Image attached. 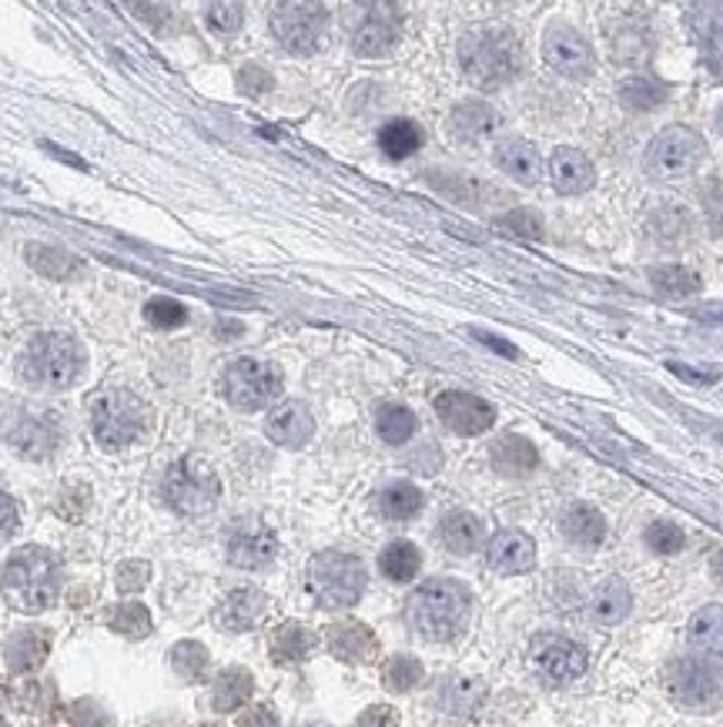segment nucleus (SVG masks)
Segmentation results:
<instances>
[{
	"label": "nucleus",
	"mask_w": 723,
	"mask_h": 727,
	"mask_svg": "<svg viewBox=\"0 0 723 727\" xmlns=\"http://www.w3.org/2000/svg\"><path fill=\"white\" fill-rule=\"evenodd\" d=\"M630 607H633L630 587H627L623 580H617V577H613V580H602V583L593 590V597H589V617H593L596 624H607V627L627 621Z\"/></svg>",
	"instance_id": "obj_25"
},
{
	"label": "nucleus",
	"mask_w": 723,
	"mask_h": 727,
	"mask_svg": "<svg viewBox=\"0 0 723 727\" xmlns=\"http://www.w3.org/2000/svg\"><path fill=\"white\" fill-rule=\"evenodd\" d=\"M493 225L503 235H513V238H526V241H539L542 238V218L532 208H513V212L500 215Z\"/></svg>",
	"instance_id": "obj_44"
},
{
	"label": "nucleus",
	"mask_w": 723,
	"mask_h": 727,
	"mask_svg": "<svg viewBox=\"0 0 723 727\" xmlns=\"http://www.w3.org/2000/svg\"><path fill=\"white\" fill-rule=\"evenodd\" d=\"M690 640L707 654H723V607H700L690 617Z\"/></svg>",
	"instance_id": "obj_38"
},
{
	"label": "nucleus",
	"mask_w": 723,
	"mask_h": 727,
	"mask_svg": "<svg viewBox=\"0 0 723 727\" xmlns=\"http://www.w3.org/2000/svg\"><path fill=\"white\" fill-rule=\"evenodd\" d=\"M650 282L659 295L667 298H687V295H697L700 292V279L687 269V265H659V269H650Z\"/></svg>",
	"instance_id": "obj_39"
},
{
	"label": "nucleus",
	"mask_w": 723,
	"mask_h": 727,
	"mask_svg": "<svg viewBox=\"0 0 723 727\" xmlns=\"http://www.w3.org/2000/svg\"><path fill=\"white\" fill-rule=\"evenodd\" d=\"M376 430L382 436V443L389 446H402L412 440L415 433V412L409 406H399V402H389L376 412Z\"/></svg>",
	"instance_id": "obj_37"
},
{
	"label": "nucleus",
	"mask_w": 723,
	"mask_h": 727,
	"mask_svg": "<svg viewBox=\"0 0 723 727\" xmlns=\"http://www.w3.org/2000/svg\"><path fill=\"white\" fill-rule=\"evenodd\" d=\"M703 155H707L703 138L693 128L674 125L650 141L643 164H646V174L656 181H677V178H690L700 168Z\"/></svg>",
	"instance_id": "obj_7"
},
{
	"label": "nucleus",
	"mask_w": 723,
	"mask_h": 727,
	"mask_svg": "<svg viewBox=\"0 0 723 727\" xmlns=\"http://www.w3.org/2000/svg\"><path fill=\"white\" fill-rule=\"evenodd\" d=\"M329 24V11L322 4H306V0H291V4L272 8V34L278 44L291 54H312L322 44Z\"/></svg>",
	"instance_id": "obj_11"
},
{
	"label": "nucleus",
	"mask_w": 723,
	"mask_h": 727,
	"mask_svg": "<svg viewBox=\"0 0 723 727\" xmlns=\"http://www.w3.org/2000/svg\"><path fill=\"white\" fill-rule=\"evenodd\" d=\"M268 614V597L262 590H252V587H241V590H231L221 607H218V624L231 634H241V631H252L262 624V617Z\"/></svg>",
	"instance_id": "obj_19"
},
{
	"label": "nucleus",
	"mask_w": 723,
	"mask_h": 727,
	"mask_svg": "<svg viewBox=\"0 0 723 727\" xmlns=\"http://www.w3.org/2000/svg\"><path fill=\"white\" fill-rule=\"evenodd\" d=\"M18 526V503L0 490V536H8Z\"/></svg>",
	"instance_id": "obj_53"
},
{
	"label": "nucleus",
	"mask_w": 723,
	"mask_h": 727,
	"mask_svg": "<svg viewBox=\"0 0 723 727\" xmlns=\"http://www.w3.org/2000/svg\"><path fill=\"white\" fill-rule=\"evenodd\" d=\"M71 717H74L78 727H111L107 714H104L94 701H78L74 711H71Z\"/></svg>",
	"instance_id": "obj_49"
},
{
	"label": "nucleus",
	"mask_w": 723,
	"mask_h": 727,
	"mask_svg": "<svg viewBox=\"0 0 723 727\" xmlns=\"http://www.w3.org/2000/svg\"><path fill=\"white\" fill-rule=\"evenodd\" d=\"M315 634L301 624H282L275 634H272V657L278 663H301L309 660L312 650H315Z\"/></svg>",
	"instance_id": "obj_33"
},
{
	"label": "nucleus",
	"mask_w": 723,
	"mask_h": 727,
	"mask_svg": "<svg viewBox=\"0 0 723 727\" xmlns=\"http://www.w3.org/2000/svg\"><path fill=\"white\" fill-rule=\"evenodd\" d=\"M490 463L496 473L503 476H529L536 466H539V453L536 446L526 440V436H516V433H506L493 443L490 450Z\"/></svg>",
	"instance_id": "obj_23"
},
{
	"label": "nucleus",
	"mask_w": 723,
	"mask_h": 727,
	"mask_svg": "<svg viewBox=\"0 0 723 727\" xmlns=\"http://www.w3.org/2000/svg\"><path fill=\"white\" fill-rule=\"evenodd\" d=\"M171 668L185 681H202L208 674V650L198 640H181L171 647Z\"/></svg>",
	"instance_id": "obj_40"
},
{
	"label": "nucleus",
	"mask_w": 723,
	"mask_h": 727,
	"mask_svg": "<svg viewBox=\"0 0 723 727\" xmlns=\"http://www.w3.org/2000/svg\"><path fill=\"white\" fill-rule=\"evenodd\" d=\"M238 727H278V714L272 707H252L238 717Z\"/></svg>",
	"instance_id": "obj_52"
},
{
	"label": "nucleus",
	"mask_w": 723,
	"mask_h": 727,
	"mask_svg": "<svg viewBox=\"0 0 723 727\" xmlns=\"http://www.w3.org/2000/svg\"><path fill=\"white\" fill-rule=\"evenodd\" d=\"M265 433L272 443L288 446V450H301L312 436H315V419L309 412L306 402H282L268 412Z\"/></svg>",
	"instance_id": "obj_17"
},
{
	"label": "nucleus",
	"mask_w": 723,
	"mask_h": 727,
	"mask_svg": "<svg viewBox=\"0 0 723 727\" xmlns=\"http://www.w3.org/2000/svg\"><path fill=\"white\" fill-rule=\"evenodd\" d=\"M469 611H472L469 590L449 577L426 580L409 600V621H412L415 634H422L426 640H436V644L459 637L469 621Z\"/></svg>",
	"instance_id": "obj_3"
},
{
	"label": "nucleus",
	"mask_w": 723,
	"mask_h": 727,
	"mask_svg": "<svg viewBox=\"0 0 723 727\" xmlns=\"http://www.w3.org/2000/svg\"><path fill=\"white\" fill-rule=\"evenodd\" d=\"M422 503H426L422 500V490L415 487V482H405V479L389 482V487L379 493V510L389 520H412L422 510Z\"/></svg>",
	"instance_id": "obj_36"
},
{
	"label": "nucleus",
	"mask_w": 723,
	"mask_h": 727,
	"mask_svg": "<svg viewBox=\"0 0 723 727\" xmlns=\"http://www.w3.org/2000/svg\"><path fill=\"white\" fill-rule=\"evenodd\" d=\"M50 650V640H47V631H37V627H27V631H18L11 634L8 640V663L14 674H27V671H37L44 657Z\"/></svg>",
	"instance_id": "obj_28"
},
{
	"label": "nucleus",
	"mask_w": 723,
	"mask_h": 727,
	"mask_svg": "<svg viewBox=\"0 0 723 727\" xmlns=\"http://www.w3.org/2000/svg\"><path fill=\"white\" fill-rule=\"evenodd\" d=\"M542 57L563 78H586L593 71V47L589 41L566 24H553L542 37Z\"/></svg>",
	"instance_id": "obj_14"
},
{
	"label": "nucleus",
	"mask_w": 723,
	"mask_h": 727,
	"mask_svg": "<svg viewBox=\"0 0 723 727\" xmlns=\"http://www.w3.org/2000/svg\"><path fill=\"white\" fill-rule=\"evenodd\" d=\"M536 671L553 681V684H566V681H576L586 674L589 668V657L579 644L560 637V634H542L532 640V650H529Z\"/></svg>",
	"instance_id": "obj_12"
},
{
	"label": "nucleus",
	"mask_w": 723,
	"mask_h": 727,
	"mask_svg": "<svg viewBox=\"0 0 723 727\" xmlns=\"http://www.w3.org/2000/svg\"><path fill=\"white\" fill-rule=\"evenodd\" d=\"M496 164L503 168V174H509L519 185H536L542 174V161L539 151L523 141V138H506L496 145Z\"/></svg>",
	"instance_id": "obj_24"
},
{
	"label": "nucleus",
	"mask_w": 723,
	"mask_h": 727,
	"mask_svg": "<svg viewBox=\"0 0 723 727\" xmlns=\"http://www.w3.org/2000/svg\"><path fill=\"white\" fill-rule=\"evenodd\" d=\"M161 493H164V500L174 513L202 516V513L215 510V503L221 497V482H218V476L208 463H202L198 456H185L164 473Z\"/></svg>",
	"instance_id": "obj_6"
},
{
	"label": "nucleus",
	"mask_w": 723,
	"mask_h": 727,
	"mask_svg": "<svg viewBox=\"0 0 723 727\" xmlns=\"http://www.w3.org/2000/svg\"><path fill=\"white\" fill-rule=\"evenodd\" d=\"M145 319L154 326V329H177L188 322V309L181 306L177 298H168V295H158L145 306Z\"/></svg>",
	"instance_id": "obj_46"
},
{
	"label": "nucleus",
	"mask_w": 723,
	"mask_h": 727,
	"mask_svg": "<svg viewBox=\"0 0 723 727\" xmlns=\"http://www.w3.org/2000/svg\"><path fill=\"white\" fill-rule=\"evenodd\" d=\"M141 427H145V406H141L131 393L114 389V393L101 396V399L91 406V430H94V440H97L104 450H111V453L131 446V443L138 440Z\"/></svg>",
	"instance_id": "obj_10"
},
{
	"label": "nucleus",
	"mask_w": 723,
	"mask_h": 727,
	"mask_svg": "<svg viewBox=\"0 0 723 727\" xmlns=\"http://www.w3.org/2000/svg\"><path fill=\"white\" fill-rule=\"evenodd\" d=\"M205 727H218V724H205Z\"/></svg>",
	"instance_id": "obj_57"
},
{
	"label": "nucleus",
	"mask_w": 723,
	"mask_h": 727,
	"mask_svg": "<svg viewBox=\"0 0 723 727\" xmlns=\"http://www.w3.org/2000/svg\"><path fill=\"white\" fill-rule=\"evenodd\" d=\"M355 727H399V714L392 707H386V704H376V707H369L366 714L358 717Z\"/></svg>",
	"instance_id": "obj_50"
},
{
	"label": "nucleus",
	"mask_w": 723,
	"mask_h": 727,
	"mask_svg": "<svg viewBox=\"0 0 723 727\" xmlns=\"http://www.w3.org/2000/svg\"><path fill=\"white\" fill-rule=\"evenodd\" d=\"M107 624H111V631L125 634L131 640H141L151 634V614H148V607H141V603H120V607L111 611Z\"/></svg>",
	"instance_id": "obj_41"
},
{
	"label": "nucleus",
	"mask_w": 723,
	"mask_h": 727,
	"mask_svg": "<svg viewBox=\"0 0 723 727\" xmlns=\"http://www.w3.org/2000/svg\"><path fill=\"white\" fill-rule=\"evenodd\" d=\"M0 593L21 614H41L54 607L60 593V564L44 547H24L18 550L4 573H0Z\"/></svg>",
	"instance_id": "obj_2"
},
{
	"label": "nucleus",
	"mask_w": 723,
	"mask_h": 727,
	"mask_svg": "<svg viewBox=\"0 0 723 727\" xmlns=\"http://www.w3.org/2000/svg\"><path fill=\"white\" fill-rule=\"evenodd\" d=\"M646 547L653 550V554H659V557H674V554H680L684 550V543H687V536H684V530L677 526V523H670V520H656L650 530H646Z\"/></svg>",
	"instance_id": "obj_45"
},
{
	"label": "nucleus",
	"mask_w": 723,
	"mask_h": 727,
	"mask_svg": "<svg viewBox=\"0 0 723 727\" xmlns=\"http://www.w3.org/2000/svg\"><path fill=\"white\" fill-rule=\"evenodd\" d=\"M325 640H329V650L345 660V663H362L376 654V637L366 624L358 621H342V624H332L325 631Z\"/></svg>",
	"instance_id": "obj_22"
},
{
	"label": "nucleus",
	"mask_w": 723,
	"mask_h": 727,
	"mask_svg": "<svg viewBox=\"0 0 723 727\" xmlns=\"http://www.w3.org/2000/svg\"><path fill=\"white\" fill-rule=\"evenodd\" d=\"M205 24L215 31V34H234L245 24V8L241 4H208L205 8Z\"/></svg>",
	"instance_id": "obj_47"
},
{
	"label": "nucleus",
	"mask_w": 723,
	"mask_h": 727,
	"mask_svg": "<svg viewBox=\"0 0 723 727\" xmlns=\"http://www.w3.org/2000/svg\"><path fill=\"white\" fill-rule=\"evenodd\" d=\"M475 339L482 342V345H490V349H496L500 355H506V359H516L519 352H516V345H509V342H503V339H496V336H490V332H475Z\"/></svg>",
	"instance_id": "obj_54"
},
{
	"label": "nucleus",
	"mask_w": 723,
	"mask_h": 727,
	"mask_svg": "<svg viewBox=\"0 0 723 727\" xmlns=\"http://www.w3.org/2000/svg\"><path fill=\"white\" fill-rule=\"evenodd\" d=\"M275 88V78L262 68V65H245L238 71V91L249 98H262Z\"/></svg>",
	"instance_id": "obj_48"
},
{
	"label": "nucleus",
	"mask_w": 723,
	"mask_h": 727,
	"mask_svg": "<svg viewBox=\"0 0 723 727\" xmlns=\"http://www.w3.org/2000/svg\"><path fill=\"white\" fill-rule=\"evenodd\" d=\"M366 583H369V573L352 554L325 550V554H315L309 564V590L325 611L355 607L358 597L366 593Z\"/></svg>",
	"instance_id": "obj_5"
},
{
	"label": "nucleus",
	"mask_w": 723,
	"mask_h": 727,
	"mask_svg": "<svg viewBox=\"0 0 723 727\" xmlns=\"http://www.w3.org/2000/svg\"><path fill=\"white\" fill-rule=\"evenodd\" d=\"M496 111L486 101H466L449 114V132L462 141H479L496 128Z\"/></svg>",
	"instance_id": "obj_29"
},
{
	"label": "nucleus",
	"mask_w": 723,
	"mask_h": 727,
	"mask_svg": "<svg viewBox=\"0 0 723 727\" xmlns=\"http://www.w3.org/2000/svg\"><path fill=\"white\" fill-rule=\"evenodd\" d=\"M667 370H670L674 376H680V379L693 383V386H713V383L720 379V373H703V370H690L687 362H667Z\"/></svg>",
	"instance_id": "obj_51"
},
{
	"label": "nucleus",
	"mask_w": 723,
	"mask_h": 727,
	"mask_svg": "<svg viewBox=\"0 0 723 727\" xmlns=\"http://www.w3.org/2000/svg\"><path fill=\"white\" fill-rule=\"evenodd\" d=\"M225 399L241 409V412H259L265 406H272L282 396V373L272 366V362H259V359H234L225 370Z\"/></svg>",
	"instance_id": "obj_8"
},
{
	"label": "nucleus",
	"mask_w": 723,
	"mask_h": 727,
	"mask_svg": "<svg viewBox=\"0 0 723 727\" xmlns=\"http://www.w3.org/2000/svg\"><path fill=\"white\" fill-rule=\"evenodd\" d=\"M486 557L500 573H526L536 564V543L523 530H503L490 539Z\"/></svg>",
	"instance_id": "obj_20"
},
{
	"label": "nucleus",
	"mask_w": 723,
	"mask_h": 727,
	"mask_svg": "<svg viewBox=\"0 0 723 727\" xmlns=\"http://www.w3.org/2000/svg\"><path fill=\"white\" fill-rule=\"evenodd\" d=\"M275 557H278V539L265 526L238 530L228 539V564L238 570H265V567H272Z\"/></svg>",
	"instance_id": "obj_18"
},
{
	"label": "nucleus",
	"mask_w": 723,
	"mask_h": 727,
	"mask_svg": "<svg viewBox=\"0 0 723 727\" xmlns=\"http://www.w3.org/2000/svg\"><path fill=\"white\" fill-rule=\"evenodd\" d=\"M439 536H443L449 554L469 557V554L479 550V543H482V520L475 513H469V510H452V513L443 516Z\"/></svg>",
	"instance_id": "obj_27"
},
{
	"label": "nucleus",
	"mask_w": 723,
	"mask_h": 727,
	"mask_svg": "<svg viewBox=\"0 0 723 727\" xmlns=\"http://www.w3.org/2000/svg\"><path fill=\"white\" fill-rule=\"evenodd\" d=\"M21 373L27 383L44 386V389H68L81 379L84 373V349L78 339L65 332H47L37 336L24 355H21Z\"/></svg>",
	"instance_id": "obj_4"
},
{
	"label": "nucleus",
	"mask_w": 723,
	"mask_h": 727,
	"mask_svg": "<svg viewBox=\"0 0 723 727\" xmlns=\"http://www.w3.org/2000/svg\"><path fill=\"white\" fill-rule=\"evenodd\" d=\"M667 688L690 711H713L723 701V663L707 657H680L667 671Z\"/></svg>",
	"instance_id": "obj_9"
},
{
	"label": "nucleus",
	"mask_w": 723,
	"mask_h": 727,
	"mask_svg": "<svg viewBox=\"0 0 723 727\" xmlns=\"http://www.w3.org/2000/svg\"><path fill=\"white\" fill-rule=\"evenodd\" d=\"M436 416L443 427L459 436H482L496 422V406L472 393H443L436 396Z\"/></svg>",
	"instance_id": "obj_13"
},
{
	"label": "nucleus",
	"mask_w": 723,
	"mask_h": 727,
	"mask_svg": "<svg viewBox=\"0 0 723 727\" xmlns=\"http://www.w3.org/2000/svg\"><path fill=\"white\" fill-rule=\"evenodd\" d=\"M459 65L469 84L496 91L516 81L526 68L523 44L506 27H475L459 41Z\"/></svg>",
	"instance_id": "obj_1"
},
{
	"label": "nucleus",
	"mask_w": 723,
	"mask_h": 727,
	"mask_svg": "<svg viewBox=\"0 0 723 727\" xmlns=\"http://www.w3.org/2000/svg\"><path fill=\"white\" fill-rule=\"evenodd\" d=\"M422 663L415 660V657H409V654H399V657H392L389 663H386V671H382V681H386V688L389 691H399V694H405V691H412V688H418V681H422Z\"/></svg>",
	"instance_id": "obj_43"
},
{
	"label": "nucleus",
	"mask_w": 723,
	"mask_h": 727,
	"mask_svg": "<svg viewBox=\"0 0 723 727\" xmlns=\"http://www.w3.org/2000/svg\"><path fill=\"white\" fill-rule=\"evenodd\" d=\"M710 573H713L716 583H723V550H716V554L710 557Z\"/></svg>",
	"instance_id": "obj_55"
},
{
	"label": "nucleus",
	"mask_w": 723,
	"mask_h": 727,
	"mask_svg": "<svg viewBox=\"0 0 723 727\" xmlns=\"http://www.w3.org/2000/svg\"><path fill=\"white\" fill-rule=\"evenodd\" d=\"M399 8L392 4H369L366 18H362L352 31V47L358 57H386L399 44Z\"/></svg>",
	"instance_id": "obj_15"
},
{
	"label": "nucleus",
	"mask_w": 723,
	"mask_h": 727,
	"mask_svg": "<svg viewBox=\"0 0 723 727\" xmlns=\"http://www.w3.org/2000/svg\"><path fill=\"white\" fill-rule=\"evenodd\" d=\"M24 255H27V262H31V269H37L41 275H47V279H71L78 269H81V262H78V255H71L68 249H57V246H27L24 249Z\"/></svg>",
	"instance_id": "obj_35"
},
{
	"label": "nucleus",
	"mask_w": 723,
	"mask_h": 727,
	"mask_svg": "<svg viewBox=\"0 0 723 727\" xmlns=\"http://www.w3.org/2000/svg\"><path fill=\"white\" fill-rule=\"evenodd\" d=\"M716 128H720V132H723V107H720V111H716Z\"/></svg>",
	"instance_id": "obj_56"
},
{
	"label": "nucleus",
	"mask_w": 723,
	"mask_h": 727,
	"mask_svg": "<svg viewBox=\"0 0 723 727\" xmlns=\"http://www.w3.org/2000/svg\"><path fill=\"white\" fill-rule=\"evenodd\" d=\"M620 101L627 104V107H633V111H656L663 101H667V94H670V88L663 84V81H656L653 75H633V78H627V81H620Z\"/></svg>",
	"instance_id": "obj_34"
},
{
	"label": "nucleus",
	"mask_w": 723,
	"mask_h": 727,
	"mask_svg": "<svg viewBox=\"0 0 723 727\" xmlns=\"http://www.w3.org/2000/svg\"><path fill=\"white\" fill-rule=\"evenodd\" d=\"M8 443L24 459L50 456L57 450V443H60L57 416H50V412H24V416H18V422L8 430Z\"/></svg>",
	"instance_id": "obj_16"
},
{
	"label": "nucleus",
	"mask_w": 723,
	"mask_h": 727,
	"mask_svg": "<svg viewBox=\"0 0 723 727\" xmlns=\"http://www.w3.org/2000/svg\"><path fill=\"white\" fill-rule=\"evenodd\" d=\"M563 536L570 543H576V547H599L602 539H607V520H602V513L589 503H573L566 513H563Z\"/></svg>",
	"instance_id": "obj_26"
},
{
	"label": "nucleus",
	"mask_w": 723,
	"mask_h": 727,
	"mask_svg": "<svg viewBox=\"0 0 723 727\" xmlns=\"http://www.w3.org/2000/svg\"><path fill=\"white\" fill-rule=\"evenodd\" d=\"M379 570L392 583H409L422 570V554H418L415 543H409V539H392L389 547L379 554Z\"/></svg>",
	"instance_id": "obj_30"
},
{
	"label": "nucleus",
	"mask_w": 723,
	"mask_h": 727,
	"mask_svg": "<svg viewBox=\"0 0 723 727\" xmlns=\"http://www.w3.org/2000/svg\"><path fill=\"white\" fill-rule=\"evenodd\" d=\"M720 443H723V433H720Z\"/></svg>",
	"instance_id": "obj_58"
},
{
	"label": "nucleus",
	"mask_w": 723,
	"mask_h": 727,
	"mask_svg": "<svg viewBox=\"0 0 723 727\" xmlns=\"http://www.w3.org/2000/svg\"><path fill=\"white\" fill-rule=\"evenodd\" d=\"M550 178L556 192L563 195H583L593 185V161L579 148H556L550 155Z\"/></svg>",
	"instance_id": "obj_21"
},
{
	"label": "nucleus",
	"mask_w": 723,
	"mask_h": 727,
	"mask_svg": "<svg viewBox=\"0 0 723 727\" xmlns=\"http://www.w3.org/2000/svg\"><path fill=\"white\" fill-rule=\"evenodd\" d=\"M252 691H255V678L245 668H228L215 681L211 704L218 714H228V711H238L241 704H245L252 697Z\"/></svg>",
	"instance_id": "obj_32"
},
{
	"label": "nucleus",
	"mask_w": 723,
	"mask_h": 727,
	"mask_svg": "<svg viewBox=\"0 0 723 727\" xmlns=\"http://www.w3.org/2000/svg\"><path fill=\"white\" fill-rule=\"evenodd\" d=\"M422 141H426V138H422V128L415 125V121H409V117H392V121H386V125L379 128V148L392 161H402V158L415 155L422 148Z\"/></svg>",
	"instance_id": "obj_31"
},
{
	"label": "nucleus",
	"mask_w": 723,
	"mask_h": 727,
	"mask_svg": "<svg viewBox=\"0 0 723 727\" xmlns=\"http://www.w3.org/2000/svg\"><path fill=\"white\" fill-rule=\"evenodd\" d=\"M482 697H486V688H482L479 681H472V678H456L443 691V704L452 714H472L482 704Z\"/></svg>",
	"instance_id": "obj_42"
}]
</instances>
